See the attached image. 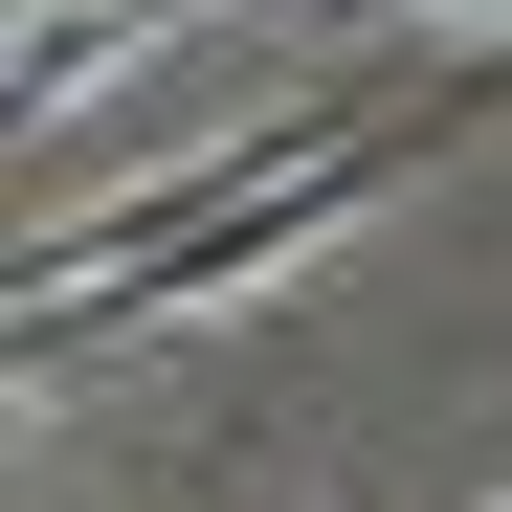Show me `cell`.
<instances>
[{
    "label": "cell",
    "instance_id": "cell-1",
    "mask_svg": "<svg viewBox=\"0 0 512 512\" xmlns=\"http://www.w3.org/2000/svg\"><path fill=\"white\" fill-rule=\"evenodd\" d=\"M490 112V67L468 90H401V112H290L268 156H201V179H156V201H90V223H45L23 245V357H90V334H134V312H179V290H268L290 245H334L357 201H401L423 156H446Z\"/></svg>",
    "mask_w": 512,
    "mask_h": 512
},
{
    "label": "cell",
    "instance_id": "cell-2",
    "mask_svg": "<svg viewBox=\"0 0 512 512\" xmlns=\"http://www.w3.org/2000/svg\"><path fill=\"white\" fill-rule=\"evenodd\" d=\"M290 23H512V0H290Z\"/></svg>",
    "mask_w": 512,
    "mask_h": 512
}]
</instances>
